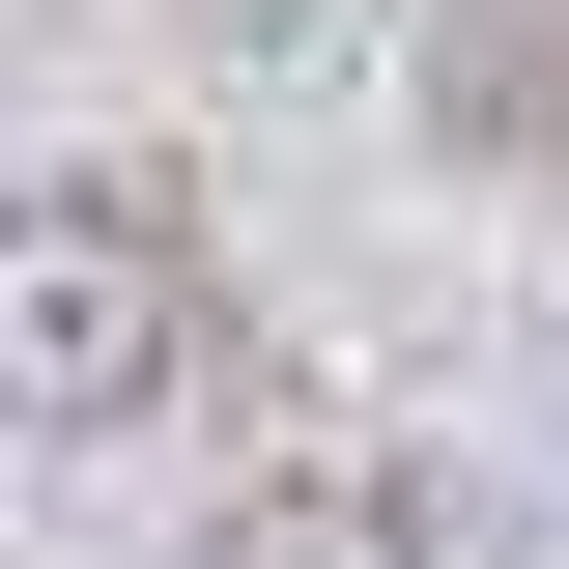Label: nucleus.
I'll use <instances>...</instances> for the list:
<instances>
[{
    "mask_svg": "<svg viewBox=\"0 0 569 569\" xmlns=\"http://www.w3.org/2000/svg\"><path fill=\"white\" fill-rule=\"evenodd\" d=\"M200 370V200L171 171H0V427L114 456Z\"/></svg>",
    "mask_w": 569,
    "mask_h": 569,
    "instance_id": "1",
    "label": "nucleus"
},
{
    "mask_svg": "<svg viewBox=\"0 0 569 569\" xmlns=\"http://www.w3.org/2000/svg\"><path fill=\"white\" fill-rule=\"evenodd\" d=\"M200 569H427V485L370 427H313V456H257V485L200 512Z\"/></svg>",
    "mask_w": 569,
    "mask_h": 569,
    "instance_id": "2",
    "label": "nucleus"
},
{
    "mask_svg": "<svg viewBox=\"0 0 569 569\" xmlns=\"http://www.w3.org/2000/svg\"><path fill=\"white\" fill-rule=\"evenodd\" d=\"M171 29H200V58H313L342 0H171Z\"/></svg>",
    "mask_w": 569,
    "mask_h": 569,
    "instance_id": "3",
    "label": "nucleus"
}]
</instances>
